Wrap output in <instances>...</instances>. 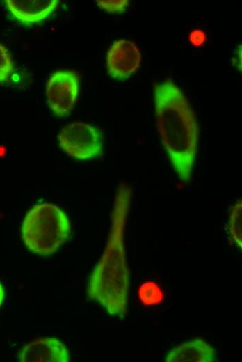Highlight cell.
Returning a JSON list of instances; mask_svg holds the SVG:
<instances>
[{
	"label": "cell",
	"instance_id": "cell-8",
	"mask_svg": "<svg viewBox=\"0 0 242 362\" xmlns=\"http://www.w3.org/2000/svg\"><path fill=\"white\" fill-rule=\"evenodd\" d=\"M12 17L22 24L32 25L44 21L57 9L58 0H6Z\"/></svg>",
	"mask_w": 242,
	"mask_h": 362
},
{
	"label": "cell",
	"instance_id": "cell-5",
	"mask_svg": "<svg viewBox=\"0 0 242 362\" xmlns=\"http://www.w3.org/2000/svg\"><path fill=\"white\" fill-rule=\"evenodd\" d=\"M79 80L72 70H58L49 77L46 86L48 105L57 116H67L77 100Z\"/></svg>",
	"mask_w": 242,
	"mask_h": 362
},
{
	"label": "cell",
	"instance_id": "cell-11",
	"mask_svg": "<svg viewBox=\"0 0 242 362\" xmlns=\"http://www.w3.org/2000/svg\"><path fill=\"white\" fill-rule=\"evenodd\" d=\"M242 202L238 200L232 207L227 224L228 240L237 248L242 247Z\"/></svg>",
	"mask_w": 242,
	"mask_h": 362
},
{
	"label": "cell",
	"instance_id": "cell-7",
	"mask_svg": "<svg viewBox=\"0 0 242 362\" xmlns=\"http://www.w3.org/2000/svg\"><path fill=\"white\" fill-rule=\"evenodd\" d=\"M18 360L22 362H68L70 354L59 339L43 337L26 345L19 352Z\"/></svg>",
	"mask_w": 242,
	"mask_h": 362
},
{
	"label": "cell",
	"instance_id": "cell-4",
	"mask_svg": "<svg viewBox=\"0 0 242 362\" xmlns=\"http://www.w3.org/2000/svg\"><path fill=\"white\" fill-rule=\"evenodd\" d=\"M58 143L67 155L77 160L99 157L103 150L102 135L99 130L84 122L67 125L58 136Z\"/></svg>",
	"mask_w": 242,
	"mask_h": 362
},
{
	"label": "cell",
	"instance_id": "cell-6",
	"mask_svg": "<svg viewBox=\"0 0 242 362\" xmlns=\"http://www.w3.org/2000/svg\"><path fill=\"white\" fill-rule=\"evenodd\" d=\"M141 54L138 46L127 40L115 41L106 54V67L115 79L123 81L130 77L139 68Z\"/></svg>",
	"mask_w": 242,
	"mask_h": 362
},
{
	"label": "cell",
	"instance_id": "cell-12",
	"mask_svg": "<svg viewBox=\"0 0 242 362\" xmlns=\"http://www.w3.org/2000/svg\"><path fill=\"white\" fill-rule=\"evenodd\" d=\"M13 70L11 56L6 48L0 43V83L6 81Z\"/></svg>",
	"mask_w": 242,
	"mask_h": 362
},
{
	"label": "cell",
	"instance_id": "cell-13",
	"mask_svg": "<svg viewBox=\"0 0 242 362\" xmlns=\"http://www.w3.org/2000/svg\"><path fill=\"white\" fill-rule=\"evenodd\" d=\"M98 6L110 13H122L129 6V1H96Z\"/></svg>",
	"mask_w": 242,
	"mask_h": 362
},
{
	"label": "cell",
	"instance_id": "cell-1",
	"mask_svg": "<svg viewBox=\"0 0 242 362\" xmlns=\"http://www.w3.org/2000/svg\"><path fill=\"white\" fill-rule=\"evenodd\" d=\"M132 196L124 182L118 186L108 237L104 251L90 274L86 293L110 315L124 318L128 310L129 272L124 233Z\"/></svg>",
	"mask_w": 242,
	"mask_h": 362
},
{
	"label": "cell",
	"instance_id": "cell-3",
	"mask_svg": "<svg viewBox=\"0 0 242 362\" xmlns=\"http://www.w3.org/2000/svg\"><path fill=\"white\" fill-rule=\"evenodd\" d=\"M71 225L67 213L51 203L34 205L23 220L21 235L26 248L47 256L56 253L69 238Z\"/></svg>",
	"mask_w": 242,
	"mask_h": 362
},
{
	"label": "cell",
	"instance_id": "cell-10",
	"mask_svg": "<svg viewBox=\"0 0 242 362\" xmlns=\"http://www.w3.org/2000/svg\"><path fill=\"white\" fill-rule=\"evenodd\" d=\"M137 293L139 301L147 307L160 305L165 299L163 291L160 285L152 280L142 283L138 287Z\"/></svg>",
	"mask_w": 242,
	"mask_h": 362
},
{
	"label": "cell",
	"instance_id": "cell-9",
	"mask_svg": "<svg viewBox=\"0 0 242 362\" xmlns=\"http://www.w3.org/2000/svg\"><path fill=\"white\" fill-rule=\"evenodd\" d=\"M166 362H215L218 361L212 345L205 340L196 338L185 342L167 354Z\"/></svg>",
	"mask_w": 242,
	"mask_h": 362
},
{
	"label": "cell",
	"instance_id": "cell-2",
	"mask_svg": "<svg viewBox=\"0 0 242 362\" xmlns=\"http://www.w3.org/2000/svg\"><path fill=\"white\" fill-rule=\"evenodd\" d=\"M157 129L161 143L179 178L190 182L195 162L198 124L183 91L170 80L154 87Z\"/></svg>",
	"mask_w": 242,
	"mask_h": 362
},
{
	"label": "cell",
	"instance_id": "cell-14",
	"mask_svg": "<svg viewBox=\"0 0 242 362\" xmlns=\"http://www.w3.org/2000/svg\"><path fill=\"white\" fill-rule=\"evenodd\" d=\"M4 298H5V290H4L3 285H2V283L0 281V307L1 306V305L3 304V303L4 301Z\"/></svg>",
	"mask_w": 242,
	"mask_h": 362
}]
</instances>
